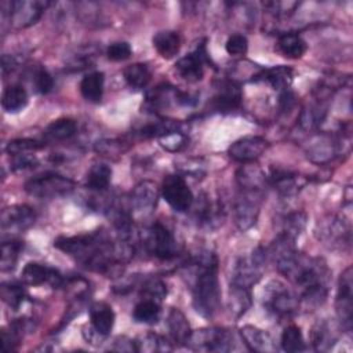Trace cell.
I'll return each mask as SVG.
<instances>
[{"instance_id": "1", "label": "cell", "mask_w": 353, "mask_h": 353, "mask_svg": "<svg viewBox=\"0 0 353 353\" xmlns=\"http://www.w3.org/2000/svg\"><path fill=\"white\" fill-rule=\"evenodd\" d=\"M54 247L72 256L84 268L103 274H114L134 254L128 241L113 243L103 230L70 237H58Z\"/></svg>"}, {"instance_id": "2", "label": "cell", "mask_w": 353, "mask_h": 353, "mask_svg": "<svg viewBox=\"0 0 353 353\" xmlns=\"http://www.w3.org/2000/svg\"><path fill=\"white\" fill-rule=\"evenodd\" d=\"M274 263L277 270L301 290L299 305L307 310H314L324 303L330 280V270L324 259L294 251Z\"/></svg>"}, {"instance_id": "3", "label": "cell", "mask_w": 353, "mask_h": 353, "mask_svg": "<svg viewBox=\"0 0 353 353\" xmlns=\"http://www.w3.org/2000/svg\"><path fill=\"white\" fill-rule=\"evenodd\" d=\"M192 302L194 310L203 317H212L221 301V290L218 281V262L214 254L203 255L196 263Z\"/></svg>"}, {"instance_id": "4", "label": "cell", "mask_w": 353, "mask_h": 353, "mask_svg": "<svg viewBox=\"0 0 353 353\" xmlns=\"http://www.w3.org/2000/svg\"><path fill=\"white\" fill-rule=\"evenodd\" d=\"M314 234L331 250H347L352 241L350 223L339 215H327L316 223Z\"/></svg>"}, {"instance_id": "5", "label": "cell", "mask_w": 353, "mask_h": 353, "mask_svg": "<svg viewBox=\"0 0 353 353\" xmlns=\"http://www.w3.org/2000/svg\"><path fill=\"white\" fill-rule=\"evenodd\" d=\"M262 303L269 313L277 317H288L299 307V298L280 280H272L263 290Z\"/></svg>"}, {"instance_id": "6", "label": "cell", "mask_w": 353, "mask_h": 353, "mask_svg": "<svg viewBox=\"0 0 353 353\" xmlns=\"http://www.w3.org/2000/svg\"><path fill=\"white\" fill-rule=\"evenodd\" d=\"M74 189V182L57 172H44L30 178L25 183V192L39 199H54L69 194Z\"/></svg>"}, {"instance_id": "7", "label": "cell", "mask_w": 353, "mask_h": 353, "mask_svg": "<svg viewBox=\"0 0 353 353\" xmlns=\"http://www.w3.org/2000/svg\"><path fill=\"white\" fill-rule=\"evenodd\" d=\"M186 345L201 352H230L234 349V335L226 328H201L192 331Z\"/></svg>"}, {"instance_id": "8", "label": "cell", "mask_w": 353, "mask_h": 353, "mask_svg": "<svg viewBox=\"0 0 353 353\" xmlns=\"http://www.w3.org/2000/svg\"><path fill=\"white\" fill-rule=\"evenodd\" d=\"M142 245L149 254L163 261H170L178 255V244L174 234L160 222L145 230Z\"/></svg>"}, {"instance_id": "9", "label": "cell", "mask_w": 353, "mask_h": 353, "mask_svg": "<svg viewBox=\"0 0 353 353\" xmlns=\"http://www.w3.org/2000/svg\"><path fill=\"white\" fill-rule=\"evenodd\" d=\"M262 200H263V189L239 188V193L234 204V216H236V225L241 232L255 225L259 215Z\"/></svg>"}, {"instance_id": "10", "label": "cell", "mask_w": 353, "mask_h": 353, "mask_svg": "<svg viewBox=\"0 0 353 353\" xmlns=\"http://www.w3.org/2000/svg\"><path fill=\"white\" fill-rule=\"evenodd\" d=\"M336 316L346 332L352 331L353 325V270L352 266H347L339 276L336 298H335Z\"/></svg>"}, {"instance_id": "11", "label": "cell", "mask_w": 353, "mask_h": 353, "mask_svg": "<svg viewBox=\"0 0 353 353\" xmlns=\"http://www.w3.org/2000/svg\"><path fill=\"white\" fill-rule=\"evenodd\" d=\"M265 258L266 252L262 247L254 250L251 255L240 258L233 270L232 284L251 290V287H254V284H256L262 277Z\"/></svg>"}, {"instance_id": "12", "label": "cell", "mask_w": 353, "mask_h": 353, "mask_svg": "<svg viewBox=\"0 0 353 353\" xmlns=\"http://www.w3.org/2000/svg\"><path fill=\"white\" fill-rule=\"evenodd\" d=\"M163 199L176 212H186L193 205L194 197L181 175H168L161 185Z\"/></svg>"}, {"instance_id": "13", "label": "cell", "mask_w": 353, "mask_h": 353, "mask_svg": "<svg viewBox=\"0 0 353 353\" xmlns=\"http://www.w3.org/2000/svg\"><path fill=\"white\" fill-rule=\"evenodd\" d=\"M349 146V135L332 138L331 135H317L310 139V142L306 146V156L314 163L324 164L331 161L334 157H336L341 153V148L343 150V146Z\"/></svg>"}, {"instance_id": "14", "label": "cell", "mask_w": 353, "mask_h": 353, "mask_svg": "<svg viewBox=\"0 0 353 353\" xmlns=\"http://www.w3.org/2000/svg\"><path fill=\"white\" fill-rule=\"evenodd\" d=\"M0 221L3 233H19L36 222V212L29 205L15 204L3 210Z\"/></svg>"}, {"instance_id": "15", "label": "cell", "mask_w": 353, "mask_h": 353, "mask_svg": "<svg viewBox=\"0 0 353 353\" xmlns=\"http://www.w3.org/2000/svg\"><path fill=\"white\" fill-rule=\"evenodd\" d=\"M208 61L210 59L205 51V44H199L190 54H186L176 62L175 69L183 80L194 83L203 79L204 63Z\"/></svg>"}, {"instance_id": "16", "label": "cell", "mask_w": 353, "mask_h": 353, "mask_svg": "<svg viewBox=\"0 0 353 353\" xmlns=\"http://www.w3.org/2000/svg\"><path fill=\"white\" fill-rule=\"evenodd\" d=\"M10 4V22L14 28H28L39 21L46 7L50 4L47 1H11Z\"/></svg>"}, {"instance_id": "17", "label": "cell", "mask_w": 353, "mask_h": 353, "mask_svg": "<svg viewBox=\"0 0 353 353\" xmlns=\"http://www.w3.org/2000/svg\"><path fill=\"white\" fill-rule=\"evenodd\" d=\"M21 280L25 285H40L46 283L54 288L62 287L65 283L59 270L37 262H29L25 265L21 272Z\"/></svg>"}, {"instance_id": "18", "label": "cell", "mask_w": 353, "mask_h": 353, "mask_svg": "<svg viewBox=\"0 0 353 353\" xmlns=\"http://www.w3.org/2000/svg\"><path fill=\"white\" fill-rule=\"evenodd\" d=\"M268 148H269V142L265 138L256 137V135H248L234 141L228 148V154L236 161L250 163L256 160Z\"/></svg>"}, {"instance_id": "19", "label": "cell", "mask_w": 353, "mask_h": 353, "mask_svg": "<svg viewBox=\"0 0 353 353\" xmlns=\"http://www.w3.org/2000/svg\"><path fill=\"white\" fill-rule=\"evenodd\" d=\"M159 199V190L157 186L152 181H142L139 182L130 197L131 210L137 215H149L156 208Z\"/></svg>"}, {"instance_id": "20", "label": "cell", "mask_w": 353, "mask_h": 353, "mask_svg": "<svg viewBox=\"0 0 353 353\" xmlns=\"http://www.w3.org/2000/svg\"><path fill=\"white\" fill-rule=\"evenodd\" d=\"M241 90L233 81H222L216 88V92L210 99V109L218 113H229L240 108Z\"/></svg>"}, {"instance_id": "21", "label": "cell", "mask_w": 353, "mask_h": 353, "mask_svg": "<svg viewBox=\"0 0 353 353\" xmlns=\"http://www.w3.org/2000/svg\"><path fill=\"white\" fill-rule=\"evenodd\" d=\"M240 336L244 345L251 352H258V353L276 352V345L272 336L261 328H256L254 325H244L240 328Z\"/></svg>"}, {"instance_id": "22", "label": "cell", "mask_w": 353, "mask_h": 353, "mask_svg": "<svg viewBox=\"0 0 353 353\" xmlns=\"http://www.w3.org/2000/svg\"><path fill=\"white\" fill-rule=\"evenodd\" d=\"M268 181L283 196H291L301 188L299 175L284 168H272Z\"/></svg>"}, {"instance_id": "23", "label": "cell", "mask_w": 353, "mask_h": 353, "mask_svg": "<svg viewBox=\"0 0 353 353\" xmlns=\"http://www.w3.org/2000/svg\"><path fill=\"white\" fill-rule=\"evenodd\" d=\"M91 325L102 335L108 336L114 324V312L105 302H95L90 307Z\"/></svg>"}, {"instance_id": "24", "label": "cell", "mask_w": 353, "mask_h": 353, "mask_svg": "<svg viewBox=\"0 0 353 353\" xmlns=\"http://www.w3.org/2000/svg\"><path fill=\"white\" fill-rule=\"evenodd\" d=\"M312 345L317 352H327L336 342L335 325L327 320L317 321L312 328Z\"/></svg>"}, {"instance_id": "25", "label": "cell", "mask_w": 353, "mask_h": 353, "mask_svg": "<svg viewBox=\"0 0 353 353\" xmlns=\"http://www.w3.org/2000/svg\"><path fill=\"white\" fill-rule=\"evenodd\" d=\"M252 80L268 81L274 90L284 91V90H288L292 81V69L287 66H274V68L263 69L258 74H255Z\"/></svg>"}, {"instance_id": "26", "label": "cell", "mask_w": 353, "mask_h": 353, "mask_svg": "<svg viewBox=\"0 0 353 353\" xmlns=\"http://www.w3.org/2000/svg\"><path fill=\"white\" fill-rule=\"evenodd\" d=\"M156 51L165 59L174 58L181 48V37L178 32L161 30L157 32L152 39Z\"/></svg>"}, {"instance_id": "27", "label": "cell", "mask_w": 353, "mask_h": 353, "mask_svg": "<svg viewBox=\"0 0 353 353\" xmlns=\"http://www.w3.org/2000/svg\"><path fill=\"white\" fill-rule=\"evenodd\" d=\"M167 325H168L172 341L179 345H183V343L186 345V342L192 334V330H190V325H189L185 314L179 309L172 307L170 310V313L167 316Z\"/></svg>"}, {"instance_id": "28", "label": "cell", "mask_w": 353, "mask_h": 353, "mask_svg": "<svg viewBox=\"0 0 353 353\" xmlns=\"http://www.w3.org/2000/svg\"><path fill=\"white\" fill-rule=\"evenodd\" d=\"M222 219V210L218 204L211 203L205 196L201 197L196 210V221L201 228L215 229Z\"/></svg>"}, {"instance_id": "29", "label": "cell", "mask_w": 353, "mask_h": 353, "mask_svg": "<svg viewBox=\"0 0 353 353\" xmlns=\"http://www.w3.org/2000/svg\"><path fill=\"white\" fill-rule=\"evenodd\" d=\"M77 132L76 121L68 117L57 119L52 123L47 125L44 130V139L50 142H58V141H66L74 137Z\"/></svg>"}, {"instance_id": "30", "label": "cell", "mask_w": 353, "mask_h": 353, "mask_svg": "<svg viewBox=\"0 0 353 353\" xmlns=\"http://www.w3.org/2000/svg\"><path fill=\"white\" fill-rule=\"evenodd\" d=\"M105 77L102 72H90L80 81V92L90 102H99L103 94Z\"/></svg>"}, {"instance_id": "31", "label": "cell", "mask_w": 353, "mask_h": 353, "mask_svg": "<svg viewBox=\"0 0 353 353\" xmlns=\"http://www.w3.org/2000/svg\"><path fill=\"white\" fill-rule=\"evenodd\" d=\"M112 181V168L105 163H95L90 167L85 176V186L90 190L102 192Z\"/></svg>"}, {"instance_id": "32", "label": "cell", "mask_w": 353, "mask_h": 353, "mask_svg": "<svg viewBox=\"0 0 353 353\" xmlns=\"http://www.w3.org/2000/svg\"><path fill=\"white\" fill-rule=\"evenodd\" d=\"M28 92L22 85L14 84L4 90L1 95V106L8 113H17L28 105Z\"/></svg>"}, {"instance_id": "33", "label": "cell", "mask_w": 353, "mask_h": 353, "mask_svg": "<svg viewBox=\"0 0 353 353\" xmlns=\"http://www.w3.org/2000/svg\"><path fill=\"white\" fill-rule=\"evenodd\" d=\"M236 181H237L239 188L263 189L265 182H266V176L258 165L245 164V165H243L237 170Z\"/></svg>"}, {"instance_id": "34", "label": "cell", "mask_w": 353, "mask_h": 353, "mask_svg": "<svg viewBox=\"0 0 353 353\" xmlns=\"http://www.w3.org/2000/svg\"><path fill=\"white\" fill-rule=\"evenodd\" d=\"M251 290L230 284L229 288V309L234 317L243 316L251 306Z\"/></svg>"}, {"instance_id": "35", "label": "cell", "mask_w": 353, "mask_h": 353, "mask_svg": "<svg viewBox=\"0 0 353 353\" xmlns=\"http://www.w3.org/2000/svg\"><path fill=\"white\" fill-rule=\"evenodd\" d=\"M277 50L287 58H301L306 51V43L299 34L288 32L279 37Z\"/></svg>"}, {"instance_id": "36", "label": "cell", "mask_w": 353, "mask_h": 353, "mask_svg": "<svg viewBox=\"0 0 353 353\" xmlns=\"http://www.w3.org/2000/svg\"><path fill=\"white\" fill-rule=\"evenodd\" d=\"M161 313L160 309V302L153 301V299H143L135 305L132 310V319L137 323H143V324H153L159 320Z\"/></svg>"}, {"instance_id": "37", "label": "cell", "mask_w": 353, "mask_h": 353, "mask_svg": "<svg viewBox=\"0 0 353 353\" xmlns=\"http://www.w3.org/2000/svg\"><path fill=\"white\" fill-rule=\"evenodd\" d=\"M123 74H124V79H125L127 84H128L131 88H134V90H142V88H145V87L149 84L150 77H152L148 65L139 63V62L132 63V65H128V66L124 69Z\"/></svg>"}, {"instance_id": "38", "label": "cell", "mask_w": 353, "mask_h": 353, "mask_svg": "<svg viewBox=\"0 0 353 353\" xmlns=\"http://www.w3.org/2000/svg\"><path fill=\"white\" fill-rule=\"evenodd\" d=\"M175 92H176V88H174L171 85H165V84L159 85L148 94L146 106L152 112L164 109L170 105L171 101H175Z\"/></svg>"}, {"instance_id": "39", "label": "cell", "mask_w": 353, "mask_h": 353, "mask_svg": "<svg viewBox=\"0 0 353 353\" xmlns=\"http://www.w3.org/2000/svg\"><path fill=\"white\" fill-rule=\"evenodd\" d=\"M1 299L14 310H18L26 301L28 292L23 285L17 283H3L0 288Z\"/></svg>"}, {"instance_id": "40", "label": "cell", "mask_w": 353, "mask_h": 353, "mask_svg": "<svg viewBox=\"0 0 353 353\" xmlns=\"http://www.w3.org/2000/svg\"><path fill=\"white\" fill-rule=\"evenodd\" d=\"M23 244L19 240H10L1 243V254H0V270L8 272L12 270L18 262L19 254L22 251Z\"/></svg>"}, {"instance_id": "41", "label": "cell", "mask_w": 353, "mask_h": 353, "mask_svg": "<svg viewBox=\"0 0 353 353\" xmlns=\"http://www.w3.org/2000/svg\"><path fill=\"white\" fill-rule=\"evenodd\" d=\"M137 350L138 352H168L172 350L171 342H168L164 336L154 334V332H148L142 335L138 341H135Z\"/></svg>"}, {"instance_id": "42", "label": "cell", "mask_w": 353, "mask_h": 353, "mask_svg": "<svg viewBox=\"0 0 353 353\" xmlns=\"http://www.w3.org/2000/svg\"><path fill=\"white\" fill-rule=\"evenodd\" d=\"M23 328H25V323L21 319V320H15L14 323H11L8 328L1 330L3 350L11 352L18 347V345L21 343L22 335H23Z\"/></svg>"}, {"instance_id": "43", "label": "cell", "mask_w": 353, "mask_h": 353, "mask_svg": "<svg viewBox=\"0 0 353 353\" xmlns=\"http://www.w3.org/2000/svg\"><path fill=\"white\" fill-rule=\"evenodd\" d=\"M281 347L285 352H301L305 349V341L301 328L291 324L281 334Z\"/></svg>"}, {"instance_id": "44", "label": "cell", "mask_w": 353, "mask_h": 353, "mask_svg": "<svg viewBox=\"0 0 353 353\" xmlns=\"http://www.w3.org/2000/svg\"><path fill=\"white\" fill-rule=\"evenodd\" d=\"M306 221H307V216L305 212H302V211L291 212L283 221V232L281 233L295 240L305 229Z\"/></svg>"}, {"instance_id": "45", "label": "cell", "mask_w": 353, "mask_h": 353, "mask_svg": "<svg viewBox=\"0 0 353 353\" xmlns=\"http://www.w3.org/2000/svg\"><path fill=\"white\" fill-rule=\"evenodd\" d=\"M157 139H159L160 146L164 148V149L168 150V152H179V150H182V149L188 145V142H189L188 135H186L183 131H181L179 128L172 130V131H168V132H165L164 135L159 137Z\"/></svg>"}, {"instance_id": "46", "label": "cell", "mask_w": 353, "mask_h": 353, "mask_svg": "<svg viewBox=\"0 0 353 353\" xmlns=\"http://www.w3.org/2000/svg\"><path fill=\"white\" fill-rule=\"evenodd\" d=\"M44 146V142L37 141V139H30V138H19V139H12L7 143L6 152L11 156L17 154H23L28 152L39 150Z\"/></svg>"}, {"instance_id": "47", "label": "cell", "mask_w": 353, "mask_h": 353, "mask_svg": "<svg viewBox=\"0 0 353 353\" xmlns=\"http://www.w3.org/2000/svg\"><path fill=\"white\" fill-rule=\"evenodd\" d=\"M167 295V287L160 279H149L143 283L141 290V296L143 299H153L161 302Z\"/></svg>"}, {"instance_id": "48", "label": "cell", "mask_w": 353, "mask_h": 353, "mask_svg": "<svg viewBox=\"0 0 353 353\" xmlns=\"http://www.w3.org/2000/svg\"><path fill=\"white\" fill-rule=\"evenodd\" d=\"M124 142L121 139H101L95 143V150L99 154L113 157L121 154L127 148L123 145Z\"/></svg>"}, {"instance_id": "49", "label": "cell", "mask_w": 353, "mask_h": 353, "mask_svg": "<svg viewBox=\"0 0 353 353\" xmlns=\"http://www.w3.org/2000/svg\"><path fill=\"white\" fill-rule=\"evenodd\" d=\"M225 48L229 55H245L248 50V40L243 34H232L228 39Z\"/></svg>"}, {"instance_id": "50", "label": "cell", "mask_w": 353, "mask_h": 353, "mask_svg": "<svg viewBox=\"0 0 353 353\" xmlns=\"http://www.w3.org/2000/svg\"><path fill=\"white\" fill-rule=\"evenodd\" d=\"M131 55V47L127 41H116L112 43L108 48H106V57L110 61H124L128 59Z\"/></svg>"}, {"instance_id": "51", "label": "cell", "mask_w": 353, "mask_h": 353, "mask_svg": "<svg viewBox=\"0 0 353 353\" xmlns=\"http://www.w3.org/2000/svg\"><path fill=\"white\" fill-rule=\"evenodd\" d=\"M34 88L40 94H48L54 88V79L44 68H39L34 73Z\"/></svg>"}, {"instance_id": "52", "label": "cell", "mask_w": 353, "mask_h": 353, "mask_svg": "<svg viewBox=\"0 0 353 353\" xmlns=\"http://www.w3.org/2000/svg\"><path fill=\"white\" fill-rule=\"evenodd\" d=\"M12 170L15 171H19V170H26V168H30V167H34L36 165V157L32 156V154H17V156H12Z\"/></svg>"}, {"instance_id": "53", "label": "cell", "mask_w": 353, "mask_h": 353, "mask_svg": "<svg viewBox=\"0 0 353 353\" xmlns=\"http://www.w3.org/2000/svg\"><path fill=\"white\" fill-rule=\"evenodd\" d=\"M109 349L119 350V352H132V350H137V345H135V341H131L125 336H119L114 339L113 345Z\"/></svg>"}]
</instances>
